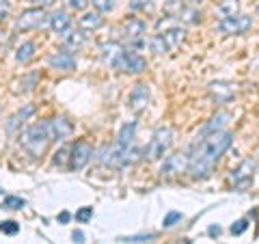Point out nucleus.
<instances>
[{"mask_svg": "<svg viewBox=\"0 0 259 244\" xmlns=\"http://www.w3.org/2000/svg\"><path fill=\"white\" fill-rule=\"evenodd\" d=\"M102 24H104L102 13H100V11H91V13H84L82 18L78 20V28L82 30V32H89V30L102 28Z\"/></svg>", "mask_w": 259, "mask_h": 244, "instance_id": "a211bd4d", "label": "nucleus"}, {"mask_svg": "<svg viewBox=\"0 0 259 244\" xmlns=\"http://www.w3.org/2000/svg\"><path fill=\"white\" fill-rule=\"evenodd\" d=\"M253 171H255V160L253 158H246L242 165L231 173V180L233 184H236V188L244 190L246 186H250V182H253Z\"/></svg>", "mask_w": 259, "mask_h": 244, "instance_id": "ddd939ff", "label": "nucleus"}, {"mask_svg": "<svg viewBox=\"0 0 259 244\" xmlns=\"http://www.w3.org/2000/svg\"><path fill=\"white\" fill-rule=\"evenodd\" d=\"M149 97H151V91H149V85H145V83H139V85H134L132 89V93H130V100H127V106L132 112H143L145 108L149 106Z\"/></svg>", "mask_w": 259, "mask_h": 244, "instance_id": "9d476101", "label": "nucleus"}, {"mask_svg": "<svg viewBox=\"0 0 259 244\" xmlns=\"http://www.w3.org/2000/svg\"><path fill=\"white\" fill-rule=\"evenodd\" d=\"M182 9H184L182 0H166V3H164V15H166V18H171V20L180 18Z\"/></svg>", "mask_w": 259, "mask_h": 244, "instance_id": "b1692460", "label": "nucleus"}, {"mask_svg": "<svg viewBox=\"0 0 259 244\" xmlns=\"http://www.w3.org/2000/svg\"><path fill=\"white\" fill-rule=\"evenodd\" d=\"M91 156H93V147H91V143H87V141H78L74 147L69 149V169L71 171H80V169H84L89 162H91Z\"/></svg>", "mask_w": 259, "mask_h": 244, "instance_id": "423d86ee", "label": "nucleus"}, {"mask_svg": "<svg viewBox=\"0 0 259 244\" xmlns=\"http://www.w3.org/2000/svg\"><path fill=\"white\" fill-rule=\"evenodd\" d=\"M50 141H52V136H50V124H48V121L30 124L22 132V147L32 158H41L48 149V145H50Z\"/></svg>", "mask_w": 259, "mask_h": 244, "instance_id": "f03ea898", "label": "nucleus"}, {"mask_svg": "<svg viewBox=\"0 0 259 244\" xmlns=\"http://www.w3.org/2000/svg\"><path fill=\"white\" fill-rule=\"evenodd\" d=\"M91 216H93V208H82V210H78L76 212V221L78 223H87V221H91Z\"/></svg>", "mask_w": 259, "mask_h": 244, "instance_id": "72a5a7b5", "label": "nucleus"}, {"mask_svg": "<svg viewBox=\"0 0 259 244\" xmlns=\"http://www.w3.org/2000/svg\"><path fill=\"white\" fill-rule=\"evenodd\" d=\"M231 119V115L229 112H218L216 117H212V121H209V124L203 128V134H212V132H218V130H221L227 121Z\"/></svg>", "mask_w": 259, "mask_h": 244, "instance_id": "4be33fe9", "label": "nucleus"}, {"mask_svg": "<svg viewBox=\"0 0 259 244\" xmlns=\"http://www.w3.org/2000/svg\"><path fill=\"white\" fill-rule=\"evenodd\" d=\"M115 69H121V71H125V74H143V71L147 69V61H145L141 54H136L134 50H125L121 54V59L117 61Z\"/></svg>", "mask_w": 259, "mask_h": 244, "instance_id": "0eeeda50", "label": "nucleus"}, {"mask_svg": "<svg viewBox=\"0 0 259 244\" xmlns=\"http://www.w3.org/2000/svg\"><path fill=\"white\" fill-rule=\"evenodd\" d=\"M91 5L95 7V11H100V13H108L115 9V0H91Z\"/></svg>", "mask_w": 259, "mask_h": 244, "instance_id": "cd10ccee", "label": "nucleus"}, {"mask_svg": "<svg viewBox=\"0 0 259 244\" xmlns=\"http://www.w3.org/2000/svg\"><path fill=\"white\" fill-rule=\"evenodd\" d=\"M52 162H54V167H65V165H69V147H63L54 153V158H52Z\"/></svg>", "mask_w": 259, "mask_h": 244, "instance_id": "bb28decb", "label": "nucleus"}, {"mask_svg": "<svg viewBox=\"0 0 259 244\" xmlns=\"http://www.w3.org/2000/svg\"><path fill=\"white\" fill-rule=\"evenodd\" d=\"M246 229H248V218H240V221H236L231 225V233L233 235H242Z\"/></svg>", "mask_w": 259, "mask_h": 244, "instance_id": "c756f323", "label": "nucleus"}, {"mask_svg": "<svg viewBox=\"0 0 259 244\" xmlns=\"http://www.w3.org/2000/svg\"><path fill=\"white\" fill-rule=\"evenodd\" d=\"M71 238H74V242H78V244H82L84 242V233L80 231V229H76L74 233H71Z\"/></svg>", "mask_w": 259, "mask_h": 244, "instance_id": "4c0bfd02", "label": "nucleus"}, {"mask_svg": "<svg viewBox=\"0 0 259 244\" xmlns=\"http://www.w3.org/2000/svg\"><path fill=\"white\" fill-rule=\"evenodd\" d=\"M218 233H221V227H212V229H209V235H218Z\"/></svg>", "mask_w": 259, "mask_h": 244, "instance_id": "ea45409f", "label": "nucleus"}, {"mask_svg": "<svg viewBox=\"0 0 259 244\" xmlns=\"http://www.w3.org/2000/svg\"><path fill=\"white\" fill-rule=\"evenodd\" d=\"M127 7H130V11H143L147 7H151V0H130Z\"/></svg>", "mask_w": 259, "mask_h": 244, "instance_id": "2f4dec72", "label": "nucleus"}, {"mask_svg": "<svg viewBox=\"0 0 259 244\" xmlns=\"http://www.w3.org/2000/svg\"><path fill=\"white\" fill-rule=\"evenodd\" d=\"M149 48H151V52H153V54H158V56L168 52V46H166L164 39H162V35L151 37V39H149Z\"/></svg>", "mask_w": 259, "mask_h": 244, "instance_id": "a878e982", "label": "nucleus"}, {"mask_svg": "<svg viewBox=\"0 0 259 244\" xmlns=\"http://www.w3.org/2000/svg\"><path fill=\"white\" fill-rule=\"evenodd\" d=\"M32 56H35V44L32 42H24L18 52H15V59H18V63H30Z\"/></svg>", "mask_w": 259, "mask_h": 244, "instance_id": "5701e85b", "label": "nucleus"}, {"mask_svg": "<svg viewBox=\"0 0 259 244\" xmlns=\"http://www.w3.org/2000/svg\"><path fill=\"white\" fill-rule=\"evenodd\" d=\"M171 143H173V128L162 126V128H158L156 132H153L147 149H145V156H147L149 160H160L168 151Z\"/></svg>", "mask_w": 259, "mask_h": 244, "instance_id": "7ed1b4c3", "label": "nucleus"}, {"mask_svg": "<svg viewBox=\"0 0 259 244\" xmlns=\"http://www.w3.org/2000/svg\"><path fill=\"white\" fill-rule=\"evenodd\" d=\"M207 93L216 104H229L236 97V85L225 83V80H214L207 85Z\"/></svg>", "mask_w": 259, "mask_h": 244, "instance_id": "6e6552de", "label": "nucleus"}, {"mask_svg": "<svg viewBox=\"0 0 259 244\" xmlns=\"http://www.w3.org/2000/svg\"><path fill=\"white\" fill-rule=\"evenodd\" d=\"M5 208L7 210H22L24 208V199L22 197H7L5 199Z\"/></svg>", "mask_w": 259, "mask_h": 244, "instance_id": "7c9ffc66", "label": "nucleus"}, {"mask_svg": "<svg viewBox=\"0 0 259 244\" xmlns=\"http://www.w3.org/2000/svg\"><path fill=\"white\" fill-rule=\"evenodd\" d=\"M123 52L125 50H123V46H121L119 42H108V44L102 46V59H104V63H106L108 67H115Z\"/></svg>", "mask_w": 259, "mask_h": 244, "instance_id": "dca6fc26", "label": "nucleus"}, {"mask_svg": "<svg viewBox=\"0 0 259 244\" xmlns=\"http://www.w3.org/2000/svg\"><path fill=\"white\" fill-rule=\"evenodd\" d=\"M37 83V74H30L28 78H24V87H22V91H30V89H32V85H35Z\"/></svg>", "mask_w": 259, "mask_h": 244, "instance_id": "e433bc0d", "label": "nucleus"}, {"mask_svg": "<svg viewBox=\"0 0 259 244\" xmlns=\"http://www.w3.org/2000/svg\"><path fill=\"white\" fill-rule=\"evenodd\" d=\"M162 39L166 42L168 50H173V48H177V46H182V44H184V39H186V30H184V28H168V30H164V35H162Z\"/></svg>", "mask_w": 259, "mask_h": 244, "instance_id": "aec40b11", "label": "nucleus"}, {"mask_svg": "<svg viewBox=\"0 0 259 244\" xmlns=\"http://www.w3.org/2000/svg\"><path fill=\"white\" fill-rule=\"evenodd\" d=\"M48 20H50V28L56 32V35H65V32L71 28V18H69L67 11L59 9V11H54Z\"/></svg>", "mask_w": 259, "mask_h": 244, "instance_id": "f3484780", "label": "nucleus"}, {"mask_svg": "<svg viewBox=\"0 0 259 244\" xmlns=\"http://www.w3.org/2000/svg\"><path fill=\"white\" fill-rule=\"evenodd\" d=\"M5 3H11V0H5Z\"/></svg>", "mask_w": 259, "mask_h": 244, "instance_id": "c03bdc74", "label": "nucleus"}, {"mask_svg": "<svg viewBox=\"0 0 259 244\" xmlns=\"http://www.w3.org/2000/svg\"><path fill=\"white\" fill-rule=\"evenodd\" d=\"M0 231H5V233H9V235H15L20 231V227L15 221H5V223H0Z\"/></svg>", "mask_w": 259, "mask_h": 244, "instance_id": "473e14b6", "label": "nucleus"}, {"mask_svg": "<svg viewBox=\"0 0 259 244\" xmlns=\"http://www.w3.org/2000/svg\"><path fill=\"white\" fill-rule=\"evenodd\" d=\"M48 20V11L44 7H32V9H26L20 18H18V30H32L39 28L41 24Z\"/></svg>", "mask_w": 259, "mask_h": 244, "instance_id": "1a4fd4ad", "label": "nucleus"}, {"mask_svg": "<svg viewBox=\"0 0 259 244\" xmlns=\"http://www.w3.org/2000/svg\"><path fill=\"white\" fill-rule=\"evenodd\" d=\"M71 218V214L69 212H63V214H59V223H67Z\"/></svg>", "mask_w": 259, "mask_h": 244, "instance_id": "58836bf2", "label": "nucleus"}, {"mask_svg": "<svg viewBox=\"0 0 259 244\" xmlns=\"http://www.w3.org/2000/svg\"><path fill=\"white\" fill-rule=\"evenodd\" d=\"M188 165H190L188 153H171V156H166L164 165L160 167V177L162 180H175V177H180L188 171Z\"/></svg>", "mask_w": 259, "mask_h": 244, "instance_id": "20e7f679", "label": "nucleus"}, {"mask_svg": "<svg viewBox=\"0 0 259 244\" xmlns=\"http://www.w3.org/2000/svg\"><path fill=\"white\" fill-rule=\"evenodd\" d=\"M188 242H190V240H182V242H180V244H188Z\"/></svg>", "mask_w": 259, "mask_h": 244, "instance_id": "79ce46f5", "label": "nucleus"}, {"mask_svg": "<svg viewBox=\"0 0 259 244\" xmlns=\"http://www.w3.org/2000/svg\"><path fill=\"white\" fill-rule=\"evenodd\" d=\"M180 20H184L186 24H199L201 13L197 11V7H184L182 13H180Z\"/></svg>", "mask_w": 259, "mask_h": 244, "instance_id": "393cba45", "label": "nucleus"}, {"mask_svg": "<svg viewBox=\"0 0 259 244\" xmlns=\"http://www.w3.org/2000/svg\"><path fill=\"white\" fill-rule=\"evenodd\" d=\"M257 15H259V5H257Z\"/></svg>", "mask_w": 259, "mask_h": 244, "instance_id": "37998d69", "label": "nucleus"}, {"mask_svg": "<svg viewBox=\"0 0 259 244\" xmlns=\"http://www.w3.org/2000/svg\"><path fill=\"white\" fill-rule=\"evenodd\" d=\"M231 143H233V134L227 132V130H218V132H212L205 138H201L199 149L194 151V156H190L188 173L194 180H205V177H209L212 169L216 167V162L231 147Z\"/></svg>", "mask_w": 259, "mask_h": 244, "instance_id": "f257e3e1", "label": "nucleus"}, {"mask_svg": "<svg viewBox=\"0 0 259 244\" xmlns=\"http://www.w3.org/2000/svg\"><path fill=\"white\" fill-rule=\"evenodd\" d=\"M145 32H147V24L139 18H130L125 24H123V35L125 39L130 42L132 48H141V39L145 37Z\"/></svg>", "mask_w": 259, "mask_h": 244, "instance_id": "9b49d317", "label": "nucleus"}, {"mask_svg": "<svg viewBox=\"0 0 259 244\" xmlns=\"http://www.w3.org/2000/svg\"><path fill=\"white\" fill-rule=\"evenodd\" d=\"M67 7L74 11H82L87 7V0H67Z\"/></svg>", "mask_w": 259, "mask_h": 244, "instance_id": "f704fd0d", "label": "nucleus"}, {"mask_svg": "<svg viewBox=\"0 0 259 244\" xmlns=\"http://www.w3.org/2000/svg\"><path fill=\"white\" fill-rule=\"evenodd\" d=\"M250 26H253V18H248V15H231V18H223L216 28L223 35H242Z\"/></svg>", "mask_w": 259, "mask_h": 244, "instance_id": "39448f33", "label": "nucleus"}, {"mask_svg": "<svg viewBox=\"0 0 259 244\" xmlns=\"http://www.w3.org/2000/svg\"><path fill=\"white\" fill-rule=\"evenodd\" d=\"M71 132H74V126H71V121L67 117H56L50 121V136L52 141H67V138L71 136Z\"/></svg>", "mask_w": 259, "mask_h": 244, "instance_id": "2eb2a0df", "label": "nucleus"}, {"mask_svg": "<svg viewBox=\"0 0 259 244\" xmlns=\"http://www.w3.org/2000/svg\"><path fill=\"white\" fill-rule=\"evenodd\" d=\"M0 192H3V188H0Z\"/></svg>", "mask_w": 259, "mask_h": 244, "instance_id": "a18cd8bd", "label": "nucleus"}, {"mask_svg": "<svg viewBox=\"0 0 259 244\" xmlns=\"http://www.w3.org/2000/svg\"><path fill=\"white\" fill-rule=\"evenodd\" d=\"M156 238V233H147V235H130V238H123L125 242H141V240H153Z\"/></svg>", "mask_w": 259, "mask_h": 244, "instance_id": "c9c22d12", "label": "nucleus"}, {"mask_svg": "<svg viewBox=\"0 0 259 244\" xmlns=\"http://www.w3.org/2000/svg\"><path fill=\"white\" fill-rule=\"evenodd\" d=\"M188 5L190 7H199V5H203V0H188Z\"/></svg>", "mask_w": 259, "mask_h": 244, "instance_id": "a19ab883", "label": "nucleus"}, {"mask_svg": "<svg viewBox=\"0 0 259 244\" xmlns=\"http://www.w3.org/2000/svg\"><path fill=\"white\" fill-rule=\"evenodd\" d=\"M32 115H35V104H26V106H22L18 112H15V115L9 117V121H7V134L15 136L24 126H26V121Z\"/></svg>", "mask_w": 259, "mask_h": 244, "instance_id": "f8f14e48", "label": "nucleus"}, {"mask_svg": "<svg viewBox=\"0 0 259 244\" xmlns=\"http://www.w3.org/2000/svg\"><path fill=\"white\" fill-rule=\"evenodd\" d=\"M50 67L56 71H74L76 69V56L71 54L69 50H59V52H52L50 59Z\"/></svg>", "mask_w": 259, "mask_h": 244, "instance_id": "4468645a", "label": "nucleus"}, {"mask_svg": "<svg viewBox=\"0 0 259 244\" xmlns=\"http://www.w3.org/2000/svg\"><path fill=\"white\" fill-rule=\"evenodd\" d=\"M63 42H65V48L67 50H78V48H82L87 37L82 35V30H67L63 35Z\"/></svg>", "mask_w": 259, "mask_h": 244, "instance_id": "6ab92c4d", "label": "nucleus"}, {"mask_svg": "<svg viewBox=\"0 0 259 244\" xmlns=\"http://www.w3.org/2000/svg\"><path fill=\"white\" fill-rule=\"evenodd\" d=\"M182 221V212H168L166 216H164V221H162V225H164V229H171V227L175 225V223H180Z\"/></svg>", "mask_w": 259, "mask_h": 244, "instance_id": "c85d7f7f", "label": "nucleus"}, {"mask_svg": "<svg viewBox=\"0 0 259 244\" xmlns=\"http://www.w3.org/2000/svg\"><path fill=\"white\" fill-rule=\"evenodd\" d=\"M238 11H240L238 0H223V3L216 7V13L221 15V18H231V15H238Z\"/></svg>", "mask_w": 259, "mask_h": 244, "instance_id": "412c9836", "label": "nucleus"}]
</instances>
